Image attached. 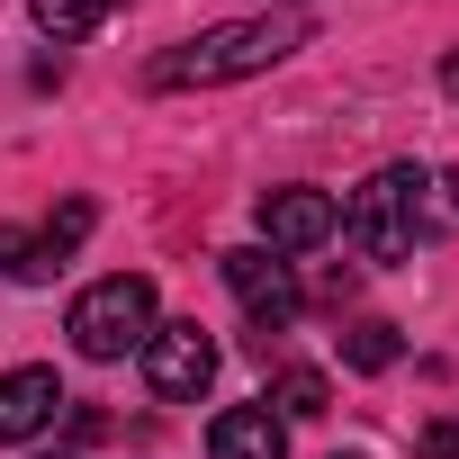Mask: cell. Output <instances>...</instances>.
Listing matches in <instances>:
<instances>
[{"mask_svg":"<svg viewBox=\"0 0 459 459\" xmlns=\"http://www.w3.org/2000/svg\"><path fill=\"white\" fill-rule=\"evenodd\" d=\"M298 46V28H280V19H225V28H198L189 46H171V55H153V91H207V82H244V73H271L280 55Z\"/></svg>","mask_w":459,"mask_h":459,"instance_id":"obj_1","label":"cell"},{"mask_svg":"<svg viewBox=\"0 0 459 459\" xmlns=\"http://www.w3.org/2000/svg\"><path fill=\"white\" fill-rule=\"evenodd\" d=\"M253 216H262V244H271V253H316V244L333 235L342 207H333L325 189H262Z\"/></svg>","mask_w":459,"mask_h":459,"instance_id":"obj_7","label":"cell"},{"mask_svg":"<svg viewBox=\"0 0 459 459\" xmlns=\"http://www.w3.org/2000/svg\"><path fill=\"white\" fill-rule=\"evenodd\" d=\"M207 459H289V423L271 405H225L207 423Z\"/></svg>","mask_w":459,"mask_h":459,"instance_id":"obj_9","label":"cell"},{"mask_svg":"<svg viewBox=\"0 0 459 459\" xmlns=\"http://www.w3.org/2000/svg\"><path fill=\"white\" fill-rule=\"evenodd\" d=\"M271 405H280V423H316V414L333 405V387H325V369H280Z\"/></svg>","mask_w":459,"mask_h":459,"instance_id":"obj_13","label":"cell"},{"mask_svg":"<svg viewBox=\"0 0 459 459\" xmlns=\"http://www.w3.org/2000/svg\"><path fill=\"white\" fill-rule=\"evenodd\" d=\"M153 325H162V316H153V280H144V271L91 280V289L73 298V316H64V333H73L82 360H126V351H144Z\"/></svg>","mask_w":459,"mask_h":459,"instance_id":"obj_2","label":"cell"},{"mask_svg":"<svg viewBox=\"0 0 459 459\" xmlns=\"http://www.w3.org/2000/svg\"><path fill=\"white\" fill-rule=\"evenodd\" d=\"M396 351H405V342H396V325H378V316L342 325V360H351V369H369V378H378V369H396Z\"/></svg>","mask_w":459,"mask_h":459,"instance_id":"obj_12","label":"cell"},{"mask_svg":"<svg viewBox=\"0 0 459 459\" xmlns=\"http://www.w3.org/2000/svg\"><path fill=\"white\" fill-rule=\"evenodd\" d=\"M333 459H360V450H333Z\"/></svg>","mask_w":459,"mask_h":459,"instance_id":"obj_17","label":"cell"},{"mask_svg":"<svg viewBox=\"0 0 459 459\" xmlns=\"http://www.w3.org/2000/svg\"><path fill=\"white\" fill-rule=\"evenodd\" d=\"M82 235H91V198H64L46 225H0V280H19V289L55 280V271L73 262Z\"/></svg>","mask_w":459,"mask_h":459,"instance_id":"obj_5","label":"cell"},{"mask_svg":"<svg viewBox=\"0 0 459 459\" xmlns=\"http://www.w3.org/2000/svg\"><path fill=\"white\" fill-rule=\"evenodd\" d=\"M414 180H423V162H387V171H369V180L351 189V207L333 216L360 262H405V253H414Z\"/></svg>","mask_w":459,"mask_h":459,"instance_id":"obj_3","label":"cell"},{"mask_svg":"<svg viewBox=\"0 0 459 459\" xmlns=\"http://www.w3.org/2000/svg\"><path fill=\"white\" fill-rule=\"evenodd\" d=\"M441 82H450V100H459V46H450V64H441Z\"/></svg>","mask_w":459,"mask_h":459,"instance_id":"obj_15","label":"cell"},{"mask_svg":"<svg viewBox=\"0 0 459 459\" xmlns=\"http://www.w3.org/2000/svg\"><path fill=\"white\" fill-rule=\"evenodd\" d=\"M108 10H117V0H28V19H37V28L55 37V46H73V37H91V28H100Z\"/></svg>","mask_w":459,"mask_h":459,"instance_id":"obj_11","label":"cell"},{"mask_svg":"<svg viewBox=\"0 0 459 459\" xmlns=\"http://www.w3.org/2000/svg\"><path fill=\"white\" fill-rule=\"evenodd\" d=\"M46 459H73V450H46Z\"/></svg>","mask_w":459,"mask_h":459,"instance_id":"obj_16","label":"cell"},{"mask_svg":"<svg viewBox=\"0 0 459 459\" xmlns=\"http://www.w3.org/2000/svg\"><path fill=\"white\" fill-rule=\"evenodd\" d=\"M216 271H225V289L244 298V316H253V342H262V351H271V333H289V325H298L307 289H298V271H289L271 244H235Z\"/></svg>","mask_w":459,"mask_h":459,"instance_id":"obj_4","label":"cell"},{"mask_svg":"<svg viewBox=\"0 0 459 459\" xmlns=\"http://www.w3.org/2000/svg\"><path fill=\"white\" fill-rule=\"evenodd\" d=\"M55 405H64V378L55 369H0V441H28V432H46L55 423Z\"/></svg>","mask_w":459,"mask_h":459,"instance_id":"obj_8","label":"cell"},{"mask_svg":"<svg viewBox=\"0 0 459 459\" xmlns=\"http://www.w3.org/2000/svg\"><path fill=\"white\" fill-rule=\"evenodd\" d=\"M207 378H216V342H207L198 325H153V333H144V387H153V396L180 405V396H198Z\"/></svg>","mask_w":459,"mask_h":459,"instance_id":"obj_6","label":"cell"},{"mask_svg":"<svg viewBox=\"0 0 459 459\" xmlns=\"http://www.w3.org/2000/svg\"><path fill=\"white\" fill-rule=\"evenodd\" d=\"M423 459H459V423H450V414L423 423Z\"/></svg>","mask_w":459,"mask_h":459,"instance_id":"obj_14","label":"cell"},{"mask_svg":"<svg viewBox=\"0 0 459 459\" xmlns=\"http://www.w3.org/2000/svg\"><path fill=\"white\" fill-rule=\"evenodd\" d=\"M423 235H459V171H432V162L414 180V244Z\"/></svg>","mask_w":459,"mask_h":459,"instance_id":"obj_10","label":"cell"}]
</instances>
